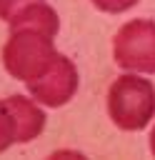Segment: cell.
I'll return each mask as SVG.
<instances>
[{"label":"cell","mask_w":155,"mask_h":160,"mask_svg":"<svg viewBox=\"0 0 155 160\" xmlns=\"http://www.w3.org/2000/svg\"><path fill=\"white\" fill-rule=\"evenodd\" d=\"M108 115L120 130H142L155 115V85L138 75H120L108 90Z\"/></svg>","instance_id":"1"},{"label":"cell","mask_w":155,"mask_h":160,"mask_svg":"<svg viewBox=\"0 0 155 160\" xmlns=\"http://www.w3.org/2000/svg\"><path fill=\"white\" fill-rule=\"evenodd\" d=\"M115 62L130 72H155V22L152 20H130L125 22L112 40Z\"/></svg>","instance_id":"2"},{"label":"cell","mask_w":155,"mask_h":160,"mask_svg":"<svg viewBox=\"0 0 155 160\" xmlns=\"http://www.w3.org/2000/svg\"><path fill=\"white\" fill-rule=\"evenodd\" d=\"M45 128V112L22 95L0 100V152L12 142H30Z\"/></svg>","instance_id":"3"},{"label":"cell","mask_w":155,"mask_h":160,"mask_svg":"<svg viewBox=\"0 0 155 160\" xmlns=\"http://www.w3.org/2000/svg\"><path fill=\"white\" fill-rule=\"evenodd\" d=\"M28 90H30L32 100H38L48 108H60L78 90V70L65 55H58V60L42 78L28 82Z\"/></svg>","instance_id":"4"},{"label":"cell","mask_w":155,"mask_h":160,"mask_svg":"<svg viewBox=\"0 0 155 160\" xmlns=\"http://www.w3.org/2000/svg\"><path fill=\"white\" fill-rule=\"evenodd\" d=\"M92 5H95L98 10H102V12L118 15V12H125V10H130L132 5H138V0H92Z\"/></svg>","instance_id":"5"},{"label":"cell","mask_w":155,"mask_h":160,"mask_svg":"<svg viewBox=\"0 0 155 160\" xmlns=\"http://www.w3.org/2000/svg\"><path fill=\"white\" fill-rule=\"evenodd\" d=\"M30 2H35V0H0V20H10L20 8L30 5Z\"/></svg>","instance_id":"6"},{"label":"cell","mask_w":155,"mask_h":160,"mask_svg":"<svg viewBox=\"0 0 155 160\" xmlns=\"http://www.w3.org/2000/svg\"><path fill=\"white\" fill-rule=\"evenodd\" d=\"M150 152L155 155V128H152V132H150Z\"/></svg>","instance_id":"7"}]
</instances>
